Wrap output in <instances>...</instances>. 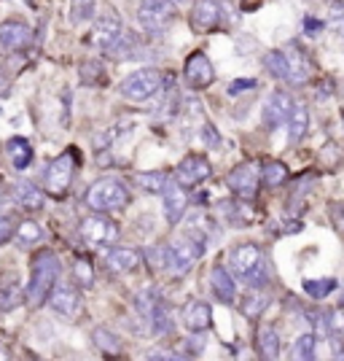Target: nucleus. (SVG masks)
Wrapping results in <instances>:
<instances>
[{
	"label": "nucleus",
	"instance_id": "ea45409f",
	"mask_svg": "<svg viewBox=\"0 0 344 361\" xmlns=\"http://www.w3.org/2000/svg\"><path fill=\"white\" fill-rule=\"evenodd\" d=\"M331 30L344 38V0H336L331 6Z\"/></svg>",
	"mask_w": 344,
	"mask_h": 361
},
{
	"label": "nucleus",
	"instance_id": "5701e85b",
	"mask_svg": "<svg viewBox=\"0 0 344 361\" xmlns=\"http://www.w3.org/2000/svg\"><path fill=\"white\" fill-rule=\"evenodd\" d=\"M255 348H258V353L264 359H277L280 356V334H277V329L272 324H267V326H261V329L255 331Z\"/></svg>",
	"mask_w": 344,
	"mask_h": 361
},
{
	"label": "nucleus",
	"instance_id": "39448f33",
	"mask_svg": "<svg viewBox=\"0 0 344 361\" xmlns=\"http://www.w3.org/2000/svg\"><path fill=\"white\" fill-rule=\"evenodd\" d=\"M165 75L159 73L156 68H140L135 73H129L121 81V97H127L129 103H146L151 97H156L162 92Z\"/></svg>",
	"mask_w": 344,
	"mask_h": 361
},
{
	"label": "nucleus",
	"instance_id": "c756f323",
	"mask_svg": "<svg viewBox=\"0 0 344 361\" xmlns=\"http://www.w3.org/2000/svg\"><path fill=\"white\" fill-rule=\"evenodd\" d=\"M267 305H269L267 294H258V288H253V291H250V294L242 300V313L250 318V321H255V318L267 310Z\"/></svg>",
	"mask_w": 344,
	"mask_h": 361
},
{
	"label": "nucleus",
	"instance_id": "7c9ffc66",
	"mask_svg": "<svg viewBox=\"0 0 344 361\" xmlns=\"http://www.w3.org/2000/svg\"><path fill=\"white\" fill-rule=\"evenodd\" d=\"M135 180H137V186L146 189V192H165L170 176L159 173V170H151V173H137Z\"/></svg>",
	"mask_w": 344,
	"mask_h": 361
},
{
	"label": "nucleus",
	"instance_id": "9d476101",
	"mask_svg": "<svg viewBox=\"0 0 344 361\" xmlns=\"http://www.w3.org/2000/svg\"><path fill=\"white\" fill-rule=\"evenodd\" d=\"M183 75H186V84H189L191 90H208L210 84L215 81L212 62L208 60V54H205V51H194V54L186 60Z\"/></svg>",
	"mask_w": 344,
	"mask_h": 361
},
{
	"label": "nucleus",
	"instance_id": "4be33fe9",
	"mask_svg": "<svg viewBox=\"0 0 344 361\" xmlns=\"http://www.w3.org/2000/svg\"><path fill=\"white\" fill-rule=\"evenodd\" d=\"M307 130H310V111L304 106H293L291 116H288V143L291 146L301 143Z\"/></svg>",
	"mask_w": 344,
	"mask_h": 361
},
{
	"label": "nucleus",
	"instance_id": "7ed1b4c3",
	"mask_svg": "<svg viewBox=\"0 0 344 361\" xmlns=\"http://www.w3.org/2000/svg\"><path fill=\"white\" fill-rule=\"evenodd\" d=\"M205 254V238L199 232H191L186 238H178L175 243H170L162 248V262L170 272L175 275H183L194 267L196 262Z\"/></svg>",
	"mask_w": 344,
	"mask_h": 361
},
{
	"label": "nucleus",
	"instance_id": "f8f14e48",
	"mask_svg": "<svg viewBox=\"0 0 344 361\" xmlns=\"http://www.w3.org/2000/svg\"><path fill=\"white\" fill-rule=\"evenodd\" d=\"M180 321H183V326L191 334H205L212 326V310H210L208 302L189 300L183 305V310H180Z\"/></svg>",
	"mask_w": 344,
	"mask_h": 361
},
{
	"label": "nucleus",
	"instance_id": "58836bf2",
	"mask_svg": "<svg viewBox=\"0 0 344 361\" xmlns=\"http://www.w3.org/2000/svg\"><path fill=\"white\" fill-rule=\"evenodd\" d=\"M16 226H19V221H16L14 213H0V245H6L8 240H14Z\"/></svg>",
	"mask_w": 344,
	"mask_h": 361
},
{
	"label": "nucleus",
	"instance_id": "f257e3e1",
	"mask_svg": "<svg viewBox=\"0 0 344 361\" xmlns=\"http://www.w3.org/2000/svg\"><path fill=\"white\" fill-rule=\"evenodd\" d=\"M229 264H231V272L250 288H264L269 283V264H267V256H264V251H261L255 243H242L237 248H231Z\"/></svg>",
	"mask_w": 344,
	"mask_h": 361
},
{
	"label": "nucleus",
	"instance_id": "a18cd8bd",
	"mask_svg": "<svg viewBox=\"0 0 344 361\" xmlns=\"http://www.w3.org/2000/svg\"><path fill=\"white\" fill-rule=\"evenodd\" d=\"M339 305L344 307V288H342V294H339Z\"/></svg>",
	"mask_w": 344,
	"mask_h": 361
},
{
	"label": "nucleus",
	"instance_id": "a211bd4d",
	"mask_svg": "<svg viewBox=\"0 0 344 361\" xmlns=\"http://www.w3.org/2000/svg\"><path fill=\"white\" fill-rule=\"evenodd\" d=\"M32 41V30L25 22H6L0 25V46L6 49H25Z\"/></svg>",
	"mask_w": 344,
	"mask_h": 361
},
{
	"label": "nucleus",
	"instance_id": "2f4dec72",
	"mask_svg": "<svg viewBox=\"0 0 344 361\" xmlns=\"http://www.w3.org/2000/svg\"><path fill=\"white\" fill-rule=\"evenodd\" d=\"M264 65H267V71H269L274 78H280V81H288V54L285 51H269L267 57H264Z\"/></svg>",
	"mask_w": 344,
	"mask_h": 361
},
{
	"label": "nucleus",
	"instance_id": "aec40b11",
	"mask_svg": "<svg viewBox=\"0 0 344 361\" xmlns=\"http://www.w3.org/2000/svg\"><path fill=\"white\" fill-rule=\"evenodd\" d=\"M140 264V254L135 248H110L105 254V267L110 272H132Z\"/></svg>",
	"mask_w": 344,
	"mask_h": 361
},
{
	"label": "nucleus",
	"instance_id": "0eeeda50",
	"mask_svg": "<svg viewBox=\"0 0 344 361\" xmlns=\"http://www.w3.org/2000/svg\"><path fill=\"white\" fill-rule=\"evenodd\" d=\"M172 16H175V0H140L137 6V22L148 32H162Z\"/></svg>",
	"mask_w": 344,
	"mask_h": 361
},
{
	"label": "nucleus",
	"instance_id": "a878e982",
	"mask_svg": "<svg viewBox=\"0 0 344 361\" xmlns=\"http://www.w3.org/2000/svg\"><path fill=\"white\" fill-rule=\"evenodd\" d=\"M6 154H8V159H11V165H14L16 170H25V167L32 162V149L25 137H11V140L6 143Z\"/></svg>",
	"mask_w": 344,
	"mask_h": 361
},
{
	"label": "nucleus",
	"instance_id": "c9c22d12",
	"mask_svg": "<svg viewBox=\"0 0 344 361\" xmlns=\"http://www.w3.org/2000/svg\"><path fill=\"white\" fill-rule=\"evenodd\" d=\"M94 0H73V8H70V19L75 25H84L94 16Z\"/></svg>",
	"mask_w": 344,
	"mask_h": 361
},
{
	"label": "nucleus",
	"instance_id": "473e14b6",
	"mask_svg": "<svg viewBox=\"0 0 344 361\" xmlns=\"http://www.w3.org/2000/svg\"><path fill=\"white\" fill-rule=\"evenodd\" d=\"M14 238H19V245L22 248H30V245H35V243L44 238V232H41V226L35 224V221H22V224L16 226V235Z\"/></svg>",
	"mask_w": 344,
	"mask_h": 361
},
{
	"label": "nucleus",
	"instance_id": "1a4fd4ad",
	"mask_svg": "<svg viewBox=\"0 0 344 361\" xmlns=\"http://www.w3.org/2000/svg\"><path fill=\"white\" fill-rule=\"evenodd\" d=\"M210 176H212V167H210V159L205 154H189L175 170V180L183 183L186 189H194L202 180H208Z\"/></svg>",
	"mask_w": 344,
	"mask_h": 361
},
{
	"label": "nucleus",
	"instance_id": "ddd939ff",
	"mask_svg": "<svg viewBox=\"0 0 344 361\" xmlns=\"http://www.w3.org/2000/svg\"><path fill=\"white\" fill-rule=\"evenodd\" d=\"M293 106H296V103L291 100L288 92H274V94H269V100L264 103V124H267L269 130H277L280 124L288 121Z\"/></svg>",
	"mask_w": 344,
	"mask_h": 361
},
{
	"label": "nucleus",
	"instance_id": "c85d7f7f",
	"mask_svg": "<svg viewBox=\"0 0 344 361\" xmlns=\"http://www.w3.org/2000/svg\"><path fill=\"white\" fill-rule=\"evenodd\" d=\"M339 288L336 278H320V281H304V291L312 297V300H326L331 291Z\"/></svg>",
	"mask_w": 344,
	"mask_h": 361
},
{
	"label": "nucleus",
	"instance_id": "6e6552de",
	"mask_svg": "<svg viewBox=\"0 0 344 361\" xmlns=\"http://www.w3.org/2000/svg\"><path fill=\"white\" fill-rule=\"evenodd\" d=\"M73 173H75L73 154H62V157H57L51 165L46 167V173H44L46 192L54 197L65 195L68 186H70V180H73Z\"/></svg>",
	"mask_w": 344,
	"mask_h": 361
},
{
	"label": "nucleus",
	"instance_id": "49530a36",
	"mask_svg": "<svg viewBox=\"0 0 344 361\" xmlns=\"http://www.w3.org/2000/svg\"><path fill=\"white\" fill-rule=\"evenodd\" d=\"M0 359H6V350H0Z\"/></svg>",
	"mask_w": 344,
	"mask_h": 361
},
{
	"label": "nucleus",
	"instance_id": "de8ad7c7",
	"mask_svg": "<svg viewBox=\"0 0 344 361\" xmlns=\"http://www.w3.org/2000/svg\"><path fill=\"white\" fill-rule=\"evenodd\" d=\"M175 3H183V0H175Z\"/></svg>",
	"mask_w": 344,
	"mask_h": 361
},
{
	"label": "nucleus",
	"instance_id": "e433bc0d",
	"mask_svg": "<svg viewBox=\"0 0 344 361\" xmlns=\"http://www.w3.org/2000/svg\"><path fill=\"white\" fill-rule=\"evenodd\" d=\"M314 345H317L314 334H301L299 340H296V345H293V359H314Z\"/></svg>",
	"mask_w": 344,
	"mask_h": 361
},
{
	"label": "nucleus",
	"instance_id": "f3484780",
	"mask_svg": "<svg viewBox=\"0 0 344 361\" xmlns=\"http://www.w3.org/2000/svg\"><path fill=\"white\" fill-rule=\"evenodd\" d=\"M210 288L215 294V300L224 302V305H231L234 297H237V283H234V275L226 270L224 264H215L212 272H210Z\"/></svg>",
	"mask_w": 344,
	"mask_h": 361
},
{
	"label": "nucleus",
	"instance_id": "72a5a7b5",
	"mask_svg": "<svg viewBox=\"0 0 344 361\" xmlns=\"http://www.w3.org/2000/svg\"><path fill=\"white\" fill-rule=\"evenodd\" d=\"M261 180L274 189V186H280V183L288 180V167H285L283 162H267L264 170H261Z\"/></svg>",
	"mask_w": 344,
	"mask_h": 361
},
{
	"label": "nucleus",
	"instance_id": "f704fd0d",
	"mask_svg": "<svg viewBox=\"0 0 344 361\" xmlns=\"http://www.w3.org/2000/svg\"><path fill=\"white\" fill-rule=\"evenodd\" d=\"M94 345L100 348L103 353H119L121 340L113 334V331L105 329V326H97V329H94Z\"/></svg>",
	"mask_w": 344,
	"mask_h": 361
},
{
	"label": "nucleus",
	"instance_id": "cd10ccee",
	"mask_svg": "<svg viewBox=\"0 0 344 361\" xmlns=\"http://www.w3.org/2000/svg\"><path fill=\"white\" fill-rule=\"evenodd\" d=\"M245 200H234V202H224L221 205V211H224V219L229 221L231 226H245L250 224V211H245V205H242Z\"/></svg>",
	"mask_w": 344,
	"mask_h": 361
},
{
	"label": "nucleus",
	"instance_id": "4c0bfd02",
	"mask_svg": "<svg viewBox=\"0 0 344 361\" xmlns=\"http://www.w3.org/2000/svg\"><path fill=\"white\" fill-rule=\"evenodd\" d=\"M73 278L78 286H87L89 288L94 283V267H91L87 259H78L73 264Z\"/></svg>",
	"mask_w": 344,
	"mask_h": 361
},
{
	"label": "nucleus",
	"instance_id": "6ab92c4d",
	"mask_svg": "<svg viewBox=\"0 0 344 361\" xmlns=\"http://www.w3.org/2000/svg\"><path fill=\"white\" fill-rule=\"evenodd\" d=\"M221 22V6L218 0H199L191 11V25L196 30H210Z\"/></svg>",
	"mask_w": 344,
	"mask_h": 361
},
{
	"label": "nucleus",
	"instance_id": "b1692460",
	"mask_svg": "<svg viewBox=\"0 0 344 361\" xmlns=\"http://www.w3.org/2000/svg\"><path fill=\"white\" fill-rule=\"evenodd\" d=\"M14 197L16 202L22 205V208H27V211H41L44 208V192L38 189V186H32L30 180H19L14 186Z\"/></svg>",
	"mask_w": 344,
	"mask_h": 361
},
{
	"label": "nucleus",
	"instance_id": "412c9836",
	"mask_svg": "<svg viewBox=\"0 0 344 361\" xmlns=\"http://www.w3.org/2000/svg\"><path fill=\"white\" fill-rule=\"evenodd\" d=\"M285 54H288V84H293V87L307 84L312 75V62L307 60L299 49H291Z\"/></svg>",
	"mask_w": 344,
	"mask_h": 361
},
{
	"label": "nucleus",
	"instance_id": "9b49d317",
	"mask_svg": "<svg viewBox=\"0 0 344 361\" xmlns=\"http://www.w3.org/2000/svg\"><path fill=\"white\" fill-rule=\"evenodd\" d=\"M229 189L234 192V195L240 197V200H253L255 192H258V180H261V176H258V170H255V165H250V162H245V165H237L231 173H229Z\"/></svg>",
	"mask_w": 344,
	"mask_h": 361
},
{
	"label": "nucleus",
	"instance_id": "79ce46f5",
	"mask_svg": "<svg viewBox=\"0 0 344 361\" xmlns=\"http://www.w3.org/2000/svg\"><path fill=\"white\" fill-rule=\"evenodd\" d=\"M202 137H205V143H208L210 149H215V146L221 143V137H218V130H215L212 124H205V127H202Z\"/></svg>",
	"mask_w": 344,
	"mask_h": 361
},
{
	"label": "nucleus",
	"instance_id": "bb28decb",
	"mask_svg": "<svg viewBox=\"0 0 344 361\" xmlns=\"http://www.w3.org/2000/svg\"><path fill=\"white\" fill-rule=\"evenodd\" d=\"M148 324H151V334H153V337H159V334H165V331L170 329V310H167L165 300H156V305H153V310H151V316H148Z\"/></svg>",
	"mask_w": 344,
	"mask_h": 361
},
{
	"label": "nucleus",
	"instance_id": "c03bdc74",
	"mask_svg": "<svg viewBox=\"0 0 344 361\" xmlns=\"http://www.w3.org/2000/svg\"><path fill=\"white\" fill-rule=\"evenodd\" d=\"M331 216H333V219H336V224L344 229V205H333V208H331Z\"/></svg>",
	"mask_w": 344,
	"mask_h": 361
},
{
	"label": "nucleus",
	"instance_id": "a19ab883",
	"mask_svg": "<svg viewBox=\"0 0 344 361\" xmlns=\"http://www.w3.org/2000/svg\"><path fill=\"white\" fill-rule=\"evenodd\" d=\"M255 87H258V81H255V78H237V81H231V84H229V94H242V92L255 90Z\"/></svg>",
	"mask_w": 344,
	"mask_h": 361
},
{
	"label": "nucleus",
	"instance_id": "dca6fc26",
	"mask_svg": "<svg viewBox=\"0 0 344 361\" xmlns=\"http://www.w3.org/2000/svg\"><path fill=\"white\" fill-rule=\"evenodd\" d=\"M22 297H25V291H22L19 275H16L14 270L0 272V310L8 313V310L19 307V305H22Z\"/></svg>",
	"mask_w": 344,
	"mask_h": 361
},
{
	"label": "nucleus",
	"instance_id": "37998d69",
	"mask_svg": "<svg viewBox=\"0 0 344 361\" xmlns=\"http://www.w3.org/2000/svg\"><path fill=\"white\" fill-rule=\"evenodd\" d=\"M304 32H307V35H320V32H323V22H320V19H314V16H307V19H304Z\"/></svg>",
	"mask_w": 344,
	"mask_h": 361
},
{
	"label": "nucleus",
	"instance_id": "20e7f679",
	"mask_svg": "<svg viewBox=\"0 0 344 361\" xmlns=\"http://www.w3.org/2000/svg\"><path fill=\"white\" fill-rule=\"evenodd\" d=\"M129 202V189L116 178H100L87 192V205L97 213L121 211Z\"/></svg>",
	"mask_w": 344,
	"mask_h": 361
},
{
	"label": "nucleus",
	"instance_id": "f03ea898",
	"mask_svg": "<svg viewBox=\"0 0 344 361\" xmlns=\"http://www.w3.org/2000/svg\"><path fill=\"white\" fill-rule=\"evenodd\" d=\"M60 256L54 251H41V254L32 259V267H30V283H27V291L25 297L30 305H44L49 300V294L54 291L57 281H60Z\"/></svg>",
	"mask_w": 344,
	"mask_h": 361
},
{
	"label": "nucleus",
	"instance_id": "423d86ee",
	"mask_svg": "<svg viewBox=\"0 0 344 361\" xmlns=\"http://www.w3.org/2000/svg\"><path fill=\"white\" fill-rule=\"evenodd\" d=\"M81 238L94 248H108L119 240V224L108 216H89L81 221Z\"/></svg>",
	"mask_w": 344,
	"mask_h": 361
},
{
	"label": "nucleus",
	"instance_id": "393cba45",
	"mask_svg": "<svg viewBox=\"0 0 344 361\" xmlns=\"http://www.w3.org/2000/svg\"><path fill=\"white\" fill-rule=\"evenodd\" d=\"M121 35H124V27H121V22L113 14L103 16V19H100V25H97V32H94L97 44L103 46V49H110V46L119 41Z\"/></svg>",
	"mask_w": 344,
	"mask_h": 361
},
{
	"label": "nucleus",
	"instance_id": "2eb2a0df",
	"mask_svg": "<svg viewBox=\"0 0 344 361\" xmlns=\"http://www.w3.org/2000/svg\"><path fill=\"white\" fill-rule=\"evenodd\" d=\"M49 305H51V310L57 316L73 318L81 310V294L73 286H65L62 283V286H54V291L49 294Z\"/></svg>",
	"mask_w": 344,
	"mask_h": 361
},
{
	"label": "nucleus",
	"instance_id": "4468645a",
	"mask_svg": "<svg viewBox=\"0 0 344 361\" xmlns=\"http://www.w3.org/2000/svg\"><path fill=\"white\" fill-rule=\"evenodd\" d=\"M186 186L183 183H178L175 178L167 180L165 192H162V200H165V216L170 224H178L180 219H183V213H186V208H189V197H186V192H183Z\"/></svg>",
	"mask_w": 344,
	"mask_h": 361
}]
</instances>
